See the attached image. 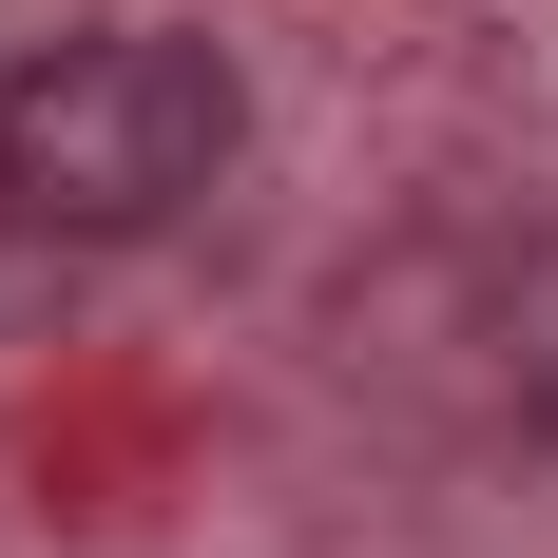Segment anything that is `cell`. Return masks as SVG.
<instances>
[{
    "label": "cell",
    "mask_w": 558,
    "mask_h": 558,
    "mask_svg": "<svg viewBox=\"0 0 558 558\" xmlns=\"http://www.w3.org/2000/svg\"><path fill=\"white\" fill-rule=\"evenodd\" d=\"M0 213H20V193H0Z\"/></svg>",
    "instance_id": "7a4b0ae2"
},
{
    "label": "cell",
    "mask_w": 558,
    "mask_h": 558,
    "mask_svg": "<svg viewBox=\"0 0 558 558\" xmlns=\"http://www.w3.org/2000/svg\"><path fill=\"white\" fill-rule=\"evenodd\" d=\"M231 155H251V97H231L213 39H173V20H77L0 77V193L39 231H173L213 213Z\"/></svg>",
    "instance_id": "6da1fadb"
}]
</instances>
